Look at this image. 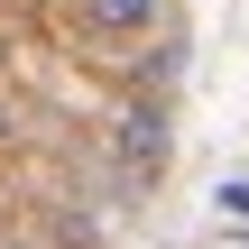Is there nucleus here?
<instances>
[{
    "label": "nucleus",
    "mask_w": 249,
    "mask_h": 249,
    "mask_svg": "<svg viewBox=\"0 0 249 249\" xmlns=\"http://www.w3.org/2000/svg\"><path fill=\"white\" fill-rule=\"evenodd\" d=\"M166 102H139L129 120H120V166H129V185H157L166 176Z\"/></svg>",
    "instance_id": "1"
},
{
    "label": "nucleus",
    "mask_w": 249,
    "mask_h": 249,
    "mask_svg": "<svg viewBox=\"0 0 249 249\" xmlns=\"http://www.w3.org/2000/svg\"><path fill=\"white\" fill-rule=\"evenodd\" d=\"M74 18H83L92 37H148V28L166 18V0H74Z\"/></svg>",
    "instance_id": "2"
}]
</instances>
